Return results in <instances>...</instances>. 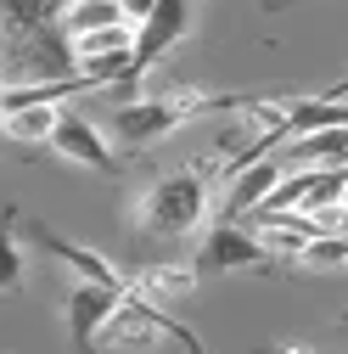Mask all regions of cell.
I'll use <instances>...</instances> for the list:
<instances>
[{"mask_svg":"<svg viewBox=\"0 0 348 354\" xmlns=\"http://www.w3.org/2000/svg\"><path fill=\"white\" fill-rule=\"evenodd\" d=\"M281 174H287V169H281L276 152H270V158H258V163H247V169H236V174H231V186H225V203H220L225 219H236V225H242V219L270 197V186L281 180Z\"/></svg>","mask_w":348,"mask_h":354,"instance_id":"9","label":"cell"},{"mask_svg":"<svg viewBox=\"0 0 348 354\" xmlns=\"http://www.w3.org/2000/svg\"><path fill=\"white\" fill-rule=\"evenodd\" d=\"M258 354H276V348H258Z\"/></svg>","mask_w":348,"mask_h":354,"instance_id":"18","label":"cell"},{"mask_svg":"<svg viewBox=\"0 0 348 354\" xmlns=\"http://www.w3.org/2000/svg\"><path fill=\"white\" fill-rule=\"evenodd\" d=\"M113 23H124L118 17V0H68L62 17H57V34L79 39V34H96V28H113Z\"/></svg>","mask_w":348,"mask_h":354,"instance_id":"14","label":"cell"},{"mask_svg":"<svg viewBox=\"0 0 348 354\" xmlns=\"http://www.w3.org/2000/svg\"><path fill=\"white\" fill-rule=\"evenodd\" d=\"M124 292H107L96 281H73L68 298H62V315H68V337L79 354H102V326L113 321V309H118Z\"/></svg>","mask_w":348,"mask_h":354,"instance_id":"6","label":"cell"},{"mask_svg":"<svg viewBox=\"0 0 348 354\" xmlns=\"http://www.w3.org/2000/svg\"><path fill=\"white\" fill-rule=\"evenodd\" d=\"M0 147H6V136H0Z\"/></svg>","mask_w":348,"mask_h":354,"instance_id":"19","label":"cell"},{"mask_svg":"<svg viewBox=\"0 0 348 354\" xmlns=\"http://www.w3.org/2000/svg\"><path fill=\"white\" fill-rule=\"evenodd\" d=\"M23 281H28V253L17 242V203H6L0 208V298L23 292Z\"/></svg>","mask_w":348,"mask_h":354,"instance_id":"13","label":"cell"},{"mask_svg":"<svg viewBox=\"0 0 348 354\" xmlns=\"http://www.w3.org/2000/svg\"><path fill=\"white\" fill-rule=\"evenodd\" d=\"M129 292L146 298V304H174V298H191L197 292V270L191 264H146V270L124 276Z\"/></svg>","mask_w":348,"mask_h":354,"instance_id":"11","label":"cell"},{"mask_svg":"<svg viewBox=\"0 0 348 354\" xmlns=\"http://www.w3.org/2000/svg\"><path fill=\"white\" fill-rule=\"evenodd\" d=\"M270 264H276V259L258 248V236H253L247 225H236V219H220V225L202 231V248H197V259H191V270H197V281H202V276L270 270Z\"/></svg>","mask_w":348,"mask_h":354,"instance_id":"4","label":"cell"},{"mask_svg":"<svg viewBox=\"0 0 348 354\" xmlns=\"http://www.w3.org/2000/svg\"><path fill=\"white\" fill-rule=\"evenodd\" d=\"M68 0H0V28L12 39H34L39 28H57Z\"/></svg>","mask_w":348,"mask_h":354,"instance_id":"12","label":"cell"},{"mask_svg":"<svg viewBox=\"0 0 348 354\" xmlns=\"http://www.w3.org/2000/svg\"><path fill=\"white\" fill-rule=\"evenodd\" d=\"M292 264H298V270L331 276V270H342V264H348V236H315V242H303V253H298Z\"/></svg>","mask_w":348,"mask_h":354,"instance_id":"16","label":"cell"},{"mask_svg":"<svg viewBox=\"0 0 348 354\" xmlns=\"http://www.w3.org/2000/svg\"><path fill=\"white\" fill-rule=\"evenodd\" d=\"M57 158L79 163V169H90V174H118V152L107 141V129L96 118H84V113H57V129H51V141H46Z\"/></svg>","mask_w":348,"mask_h":354,"instance_id":"5","label":"cell"},{"mask_svg":"<svg viewBox=\"0 0 348 354\" xmlns=\"http://www.w3.org/2000/svg\"><path fill=\"white\" fill-rule=\"evenodd\" d=\"M191 23H197V0H157L152 6V17L135 28V46H129V79H124V102L135 96V84L180 46V39L191 34Z\"/></svg>","mask_w":348,"mask_h":354,"instance_id":"3","label":"cell"},{"mask_svg":"<svg viewBox=\"0 0 348 354\" xmlns=\"http://www.w3.org/2000/svg\"><path fill=\"white\" fill-rule=\"evenodd\" d=\"M28 236L46 248L57 264H68L73 270V281H96V287H107V292H129V281H124V270H113V259H102L96 248H84V242H68V236H57L46 219H28Z\"/></svg>","mask_w":348,"mask_h":354,"instance_id":"7","label":"cell"},{"mask_svg":"<svg viewBox=\"0 0 348 354\" xmlns=\"http://www.w3.org/2000/svg\"><path fill=\"white\" fill-rule=\"evenodd\" d=\"M208 208H213L208 169H168V174H157V180L141 192V203H135V225H141V236H163V242H174V236L202 231Z\"/></svg>","mask_w":348,"mask_h":354,"instance_id":"1","label":"cell"},{"mask_svg":"<svg viewBox=\"0 0 348 354\" xmlns=\"http://www.w3.org/2000/svg\"><path fill=\"white\" fill-rule=\"evenodd\" d=\"M152 6H157V0H118V17H124V28H141V23L152 17Z\"/></svg>","mask_w":348,"mask_h":354,"instance_id":"17","label":"cell"},{"mask_svg":"<svg viewBox=\"0 0 348 354\" xmlns=\"http://www.w3.org/2000/svg\"><path fill=\"white\" fill-rule=\"evenodd\" d=\"M213 107H242V96H197V91H168V96H129L113 107V141L124 152H146L163 136H174L180 124Z\"/></svg>","mask_w":348,"mask_h":354,"instance_id":"2","label":"cell"},{"mask_svg":"<svg viewBox=\"0 0 348 354\" xmlns=\"http://www.w3.org/2000/svg\"><path fill=\"white\" fill-rule=\"evenodd\" d=\"M281 169H342L348 158V136L342 129H320V136H298L287 147H276Z\"/></svg>","mask_w":348,"mask_h":354,"instance_id":"10","label":"cell"},{"mask_svg":"<svg viewBox=\"0 0 348 354\" xmlns=\"http://www.w3.org/2000/svg\"><path fill=\"white\" fill-rule=\"evenodd\" d=\"M348 107H342V84L326 96H303V102H281V118H276V136L281 147L298 141V136H320V129H342Z\"/></svg>","mask_w":348,"mask_h":354,"instance_id":"8","label":"cell"},{"mask_svg":"<svg viewBox=\"0 0 348 354\" xmlns=\"http://www.w3.org/2000/svg\"><path fill=\"white\" fill-rule=\"evenodd\" d=\"M62 107H17V113H0V136L17 141V147H46L51 129H57Z\"/></svg>","mask_w":348,"mask_h":354,"instance_id":"15","label":"cell"}]
</instances>
